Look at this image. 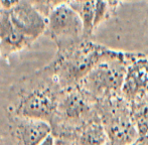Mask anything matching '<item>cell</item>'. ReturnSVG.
<instances>
[{"label":"cell","mask_w":148,"mask_h":145,"mask_svg":"<svg viewBox=\"0 0 148 145\" xmlns=\"http://www.w3.org/2000/svg\"><path fill=\"white\" fill-rule=\"evenodd\" d=\"M115 49L85 38L77 44L58 53L47 70L62 90L74 88L100 62L108 57Z\"/></svg>","instance_id":"obj_1"},{"label":"cell","mask_w":148,"mask_h":145,"mask_svg":"<svg viewBox=\"0 0 148 145\" xmlns=\"http://www.w3.org/2000/svg\"><path fill=\"white\" fill-rule=\"evenodd\" d=\"M130 51L115 49L100 62L78 85L96 103L122 96L123 82Z\"/></svg>","instance_id":"obj_2"},{"label":"cell","mask_w":148,"mask_h":145,"mask_svg":"<svg viewBox=\"0 0 148 145\" xmlns=\"http://www.w3.org/2000/svg\"><path fill=\"white\" fill-rule=\"evenodd\" d=\"M97 115V103L80 87L64 90L51 124L53 135L74 137L79 129Z\"/></svg>","instance_id":"obj_3"},{"label":"cell","mask_w":148,"mask_h":145,"mask_svg":"<svg viewBox=\"0 0 148 145\" xmlns=\"http://www.w3.org/2000/svg\"><path fill=\"white\" fill-rule=\"evenodd\" d=\"M97 111L109 145H136L138 134L131 116L130 105L122 96L98 102Z\"/></svg>","instance_id":"obj_4"},{"label":"cell","mask_w":148,"mask_h":145,"mask_svg":"<svg viewBox=\"0 0 148 145\" xmlns=\"http://www.w3.org/2000/svg\"><path fill=\"white\" fill-rule=\"evenodd\" d=\"M62 91L64 90L51 75L47 84L35 87L22 95L15 107L14 115L42 120L51 124L57 113Z\"/></svg>","instance_id":"obj_5"},{"label":"cell","mask_w":148,"mask_h":145,"mask_svg":"<svg viewBox=\"0 0 148 145\" xmlns=\"http://www.w3.org/2000/svg\"><path fill=\"white\" fill-rule=\"evenodd\" d=\"M47 19L45 31L49 32L56 41L59 51L69 49L87 38L82 19L68 3L53 7Z\"/></svg>","instance_id":"obj_6"},{"label":"cell","mask_w":148,"mask_h":145,"mask_svg":"<svg viewBox=\"0 0 148 145\" xmlns=\"http://www.w3.org/2000/svg\"><path fill=\"white\" fill-rule=\"evenodd\" d=\"M121 94L128 103L148 96V55L131 53Z\"/></svg>","instance_id":"obj_7"},{"label":"cell","mask_w":148,"mask_h":145,"mask_svg":"<svg viewBox=\"0 0 148 145\" xmlns=\"http://www.w3.org/2000/svg\"><path fill=\"white\" fill-rule=\"evenodd\" d=\"M10 132L16 145H40L53 134V128L49 122L14 115Z\"/></svg>","instance_id":"obj_8"},{"label":"cell","mask_w":148,"mask_h":145,"mask_svg":"<svg viewBox=\"0 0 148 145\" xmlns=\"http://www.w3.org/2000/svg\"><path fill=\"white\" fill-rule=\"evenodd\" d=\"M7 12L14 27L32 41L47 30V19L26 2H20Z\"/></svg>","instance_id":"obj_9"},{"label":"cell","mask_w":148,"mask_h":145,"mask_svg":"<svg viewBox=\"0 0 148 145\" xmlns=\"http://www.w3.org/2000/svg\"><path fill=\"white\" fill-rule=\"evenodd\" d=\"M31 39L18 31L11 23L7 10L0 12V47L2 55H9L24 49L31 43Z\"/></svg>","instance_id":"obj_10"},{"label":"cell","mask_w":148,"mask_h":145,"mask_svg":"<svg viewBox=\"0 0 148 145\" xmlns=\"http://www.w3.org/2000/svg\"><path fill=\"white\" fill-rule=\"evenodd\" d=\"M74 138L78 145H109V139L99 114L79 129Z\"/></svg>","instance_id":"obj_11"},{"label":"cell","mask_w":148,"mask_h":145,"mask_svg":"<svg viewBox=\"0 0 148 145\" xmlns=\"http://www.w3.org/2000/svg\"><path fill=\"white\" fill-rule=\"evenodd\" d=\"M131 116L136 127V145H148V96L129 103Z\"/></svg>","instance_id":"obj_12"},{"label":"cell","mask_w":148,"mask_h":145,"mask_svg":"<svg viewBox=\"0 0 148 145\" xmlns=\"http://www.w3.org/2000/svg\"><path fill=\"white\" fill-rule=\"evenodd\" d=\"M68 4L79 14L84 24L85 36L87 38H91L95 29L94 20H95L96 0H72Z\"/></svg>","instance_id":"obj_13"},{"label":"cell","mask_w":148,"mask_h":145,"mask_svg":"<svg viewBox=\"0 0 148 145\" xmlns=\"http://www.w3.org/2000/svg\"><path fill=\"white\" fill-rule=\"evenodd\" d=\"M112 11H114L111 8L106 0H96V8H95V20H94V25L95 28L98 25L105 21L109 16L111 15Z\"/></svg>","instance_id":"obj_14"},{"label":"cell","mask_w":148,"mask_h":145,"mask_svg":"<svg viewBox=\"0 0 148 145\" xmlns=\"http://www.w3.org/2000/svg\"><path fill=\"white\" fill-rule=\"evenodd\" d=\"M55 141L53 145H78L74 137H66V136H53Z\"/></svg>","instance_id":"obj_15"},{"label":"cell","mask_w":148,"mask_h":145,"mask_svg":"<svg viewBox=\"0 0 148 145\" xmlns=\"http://www.w3.org/2000/svg\"><path fill=\"white\" fill-rule=\"evenodd\" d=\"M20 3V0H0V4L4 10H11Z\"/></svg>","instance_id":"obj_16"},{"label":"cell","mask_w":148,"mask_h":145,"mask_svg":"<svg viewBox=\"0 0 148 145\" xmlns=\"http://www.w3.org/2000/svg\"><path fill=\"white\" fill-rule=\"evenodd\" d=\"M53 141H55V138H53V135L51 134L40 145H53Z\"/></svg>","instance_id":"obj_17"},{"label":"cell","mask_w":148,"mask_h":145,"mask_svg":"<svg viewBox=\"0 0 148 145\" xmlns=\"http://www.w3.org/2000/svg\"><path fill=\"white\" fill-rule=\"evenodd\" d=\"M106 1L109 3V5L111 6V8L113 10H115L116 9V7L118 6V4L120 3V1L121 0H106Z\"/></svg>","instance_id":"obj_18"},{"label":"cell","mask_w":148,"mask_h":145,"mask_svg":"<svg viewBox=\"0 0 148 145\" xmlns=\"http://www.w3.org/2000/svg\"><path fill=\"white\" fill-rule=\"evenodd\" d=\"M0 53H1V47H0Z\"/></svg>","instance_id":"obj_19"}]
</instances>
